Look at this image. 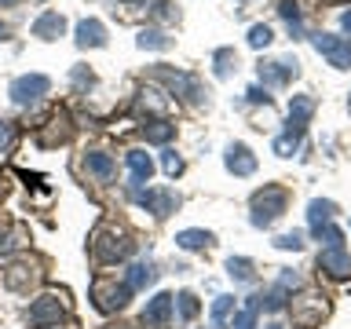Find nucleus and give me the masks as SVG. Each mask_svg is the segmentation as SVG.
<instances>
[{
	"mask_svg": "<svg viewBox=\"0 0 351 329\" xmlns=\"http://www.w3.org/2000/svg\"><path fill=\"white\" fill-rule=\"evenodd\" d=\"M285 205H289V191L285 186H263V191L252 194V202H249V219H252V227H274L282 219L285 212Z\"/></svg>",
	"mask_w": 351,
	"mask_h": 329,
	"instance_id": "1",
	"label": "nucleus"
},
{
	"mask_svg": "<svg viewBox=\"0 0 351 329\" xmlns=\"http://www.w3.org/2000/svg\"><path fill=\"white\" fill-rule=\"evenodd\" d=\"M132 241H128V234L125 230H117V227H110V223H103L95 230V238H92V256L99 260V263H121V260H128L132 256Z\"/></svg>",
	"mask_w": 351,
	"mask_h": 329,
	"instance_id": "2",
	"label": "nucleus"
},
{
	"mask_svg": "<svg viewBox=\"0 0 351 329\" xmlns=\"http://www.w3.org/2000/svg\"><path fill=\"white\" fill-rule=\"evenodd\" d=\"M128 300H132V289L125 285V278L117 282V274H99V278L92 282V304H95V311L114 315V311H121V307H128Z\"/></svg>",
	"mask_w": 351,
	"mask_h": 329,
	"instance_id": "3",
	"label": "nucleus"
},
{
	"mask_svg": "<svg viewBox=\"0 0 351 329\" xmlns=\"http://www.w3.org/2000/svg\"><path fill=\"white\" fill-rule=\"evenodd\" d=\"M154 77H158V81H165L169 84V92L172 95H183L186 103H205V88H202V81H197L194 73H183V70H172V66H165V62H158L150 70Z\"/></svg>",
	"mask_w": 351,
	"mask_h": 329,
	"instance_id": "4",
	"label": "nucleus"
},
{
	"mask_svg": "<svg viewBox=\"0 0 351 329\" xmlns=\"http://www.w3.org/2000/svg\"><path fill=\"white\" fill-rule=\"evenodd\" d=\"M62 318H66L62 293H44V296H37V300L29 304V311H26L29 329H51V326H59Z\"/></svg>",
	"mask_w": 351,
	"mask_h": 329,
	"instance_id": "5",
	"label": "nucleus"
},
{
	"mask_svg": "<svg viewBox=\"0 0 351 329\" xmlns=\"http://www.w3.org/2000/svg\"><path fill=\"white\" fill-rule=\"evenodd\" d=\"M128 194H132V202L143 205L147 212H154L158 219L172 216L176 208H180V194H176V191H150V186H136V183H132Z\"/></svg>",
	"mask_w": 351,
	"mask_h": 329,
	"instance_id": "6",
	"label": "nucleus"
},
{
	"mask_svg": "<svg viewBox=\"0 0 351 329\" xmlns=\"http://www.w3.org/2000/svg\"><path fill=\"white\" fill-rule=\"evenodd\" d=\"M48 88H51V81L44 73H22V77L11 81L8 95H11L15 106H33V103H40V99L48 95Z\"/></svg>",
	"mask_w": 351,
	"mask_h": 329,
	"instance_id": "7",
	"label": "nucleus"
},
{
	"mask_svg": "<svg viewBox=\"0 0 351 329\" xmlns=\"http://www.w3.org/2000/svg\"><path fill=\"white\" fill-rule=\"evenodd\" d=\"M311 44L318 55H326L329 66L337 70H351V37H333V33H311Z\"/></svg>",
	"mask_w": 351,
	"mask_h": 329,
	"instance_id": "8",
	"label": "nucleus"
},
{
	"mask_svg": "<svg viewBox=\"0 0 351 329\" xmlns=\"http://www.w3.org/2000/svg\"><path fill=\"white\" fill-rule=\"evenodd\" d=\"M256 73H260L263 88H285L300 77V62L296 59H271V62H260Z\"/></svg>",
	"mask_w": 351,
	"mask_h": 329,
	"instance_id": "9",
	"label": "nucleus"
},
{
	"mask_svg": "<svg viewBox=\"0 0 351 329\" xmlns=\"http://www.w3.org/2000/svg\"><path fill=\"white\" fill-rule=\"evenodd\" d=\"M70 136H73L70 117H66L62 110H55V114L48 117V125L37 132V143H40V147H62V143L70 139Z\"/></svg>",
	"mask_w": 351,
	"mask_h": 329,
	"instance_id": "10",
	"label": "nucleus"
},
{
	"mask_svg": "<svg viewBox=\"0 0 351 329\" xmlns=\"http://www.w3.org/2000/svg\"><path fill=\"white\" fill-rule=\"evenodd\" d=\"M37 278H40V271H37V263H29V260H15L4 267V285L11 293H26Z\"/></svg>",
	"mask_w": 351,
	"mask_h": 329,
	"instance_id": "11",
	"label": "nucleus"
},
{
	"mask_svg": "<svg viewBox=\"0 0 351 329\" xmlns=\"http://www.w3.org/2000/svg\"><path fill=\"white\" fill-rule=\"evenodd\" d=\"M318 271H326L329 278H337V282L351 278V252H344V245L340 249H322L318 252Z\"/></svg>",
	"mask_w": 351,
	"mask_h": 329,
	"instance_id": "12",
	"label": "nucleus"
},
{
	"mask_svg": "<svg viewBox=\"0 0 351 329\" xmlns=\"http://www.w3.org/2000/svg\"><path fill=\"white\" fill-rule=\"evenodd\" d=\"M172 322V293H158L143 307V326L147 329H165Z\"/></svg>",
	"mask_w": 351,
	"mask_h": 329,
	"instance_id": "13",
	"label": "nucleus"
},
{
	"mask_svg": "<svg viewBox=\"0 0 351 329\" xmlns=\"http://www.w3.org/2000/svg\"><path fill=\"white\" fill-rule=\"evenodd\" d=\"M223 164H227V172H234V175H252L256 172V154H252L245 143H230L227 154H223Z\"/></svg>",
	"mask_w": 351,
	"mask_h": 329,
	"instance_id": "14",
	"label": "nucleus"
},
{
	"mask_svg": "<svg viewBox=\"0 0 351 329\" xmlns=\"http://www.w3.org/2000/svg\"><path fill=\"white\" fill-rule=\"evenodd\" d=\"M66 33V15L62 11H40L33 19V37L37 40H59Z\"/></svg>",
	"mask_w": 351,
	"mask_h": 329,
	"instance_id": "15",
	"label": "nucleus"
},
{
	"mask_svg": "<svg viewBox=\"0 0 351 329\" xmlns=\"http://www.w3.org/2000/svg\"><path fill=\"white\" fill-rule=\"evenodd\" d=\"M84 172L95 175L99 183H114L117 164H114V158H110L106 150H88V154H84Z\"/></svg>",
	"mask_w": 351,
	"mask_h": 329,
	"instance_id": "16",
	"label": "nucleus"
},
{
	"mask_svg": "<svg viewBox=\"0 0 351 329\" xmlns=\"http://www.w3.org/2000/svg\"><path fill=\"white\" fill-rule=\"evenodd\" d=\"M77 48H103V44H106V26H103V22H99V19H81V22H77Z\"/></svg>",
	"mask_w": 351,
	"mask_h": 329,
	"instance_id": "17",
	"label": "nucleus"
},
{
	"mask_svg": "<svg viewBox=\"0 0 351 329\" xmlns=\"http://www.w3.org/2000/svg\"><path fill=\"white\" fill-rule=\"evenodd\" d=\"M304 300H307V307L293 304V318H296L300 326L311 329L318 318H326V315H329V304H326V296H315V293H311V296H304Z\"/></svg>",
	"mask_w": 351,
	"mask_h": 329,
	"instance_id": "18",
	"label": "nucleus"
},
{
	"mask_svg": "<svg viewBox=\"0 0 351 329\" xmlns=\"http://www.w3.org/2000/svg\"><path fill=\"white\" fill-rule=\"evenodd\" d=\"M125 161H128V172H132V183H136V186H143L154 175V161H150L147 150H128Z\"/></svg>",
	"mask_w": 351,
	"mask_h": 329,
	"instance_id": "19",
	"label": "nucleus"
},
{
	"mask_svg": "<svg viewBox=\"0 0 351 329\" xmlns=\"http://www.w3.org/2000/svg\"><path fill=\"white\" fill-rule=\"evenodd\" d=\"M143 139L147 143H158V147H165V143H169L172 136H176V125L169 117H154V121H143Z\"/></svg>",
	"mask_w": 351,
	"mask_h": 329,
	"instance_id": "20",
	"label": "nucleus"
},
{
	"mask_svg": "<svg viewBox=\"0 0 351 329\" xmlns=\"http://www.w3.org/2000/svg\"><path fill=\"white\" fill-rule=\"evenodd\" d=\"M154 282H158V271H154V263H147V260L132 263L128 274H125V285H128L132 293H136V289H147V285H154Z\"/></svg>",
	"mask_w": 351,
	"mask_h": 329,
	"instance_id": "21",
	"label": "nucleus"
},
{
	"mask_svg": "<svg viewBox=\"0 0 351 329\" xmlns=\"http://www.w3.org/2000/svg\"><path fill=\"white\" fill-rule=\"evenodd\" d=\"M213 230H197V227H191V230H180L176 234V245L180 249H186V252H202V249H208L213 245Z\"/></svg>",
	"mask_w": 351,
	"mask_h": 329,
	"instance_id": "22",
	"label": "nucleus"
},
{
	"mask_svg": "<svg viewBox=\"0 0 351 329\" xmlns=\"http://www.w3.org/2000/svg\"><path fill=\"white\" fill-rule=\"evenodd\" d=\"M300 143H304V128L285 125V132L274 139V154H278V158H293V154L300 150Z\"/></svg>",
	"mask_w": 351,
	"mask_h": 329,
	"instance_id": "23",
	"label": "nucleus"
},
{
	"mask_svg": "<svg viewBox=\"0 0 351 329\" xmlns=\"http://www.w3.org/2000/svg\"><path fill=\"white\" fill-rule=\"evenodd\" d=\"M311 114H315V99H311V95H293V99H289V125L307 128Z\"/></svg>",
	"mask_w": 351,
	"mask_h": 329,
	"instance_id": "24",
	"label": "nucleus"
},
{
	"mask_svg": "<svg viewBox=\"0 0 351 329\" xmlns=\"http://www.w3.org/2000/svg\"><path fill=\"white\" fill-rule=\"evenodd\" d=\"M333 216H337V205H333V202H322V197H315V202L307 205V219H311V230L326 227Z\"/></svg>",
	"mask_w": 351,
	"mask_h": 329,
	"instance_id": "25",
	"label": "nucleus"
},
{
	"mask_svg": "<svg viewBox=\"0 0 351 329\" xmlns=\"http://www.w3.org/2000/svg\"><path fill=\"white\" fill-rule=\"evenodd\" d=\"M202 311V304H197V296L194 293H180V296H172V315L180 318V322H191V318Z\"/></svg>",
	"mask_w": 351,
	"mask_h": 329,
	"instance_id": "26",
	"label": "nucleus"
},
{
	"mask_svg": "<svg viewBox=\"0 0 351 329\" xmlns=\"http://www.w3.org/2000/svg\"><path fill=\"white\" fill-rule=\"evenodd\" d=\"M278 15L285 19V26H289L293 37H304V15H300V4H296V0H282Z\"/></svg>",
	"mask_w": 351,
	"mask_h": 329,
	"instance_id": "27",
	"label": "nucleus"
},
{
	"mask_svg": "<svg viewBox=\"0 0 351 329\" xmlns=\"http://www.w3.org/2000/svg\"><path fill=\"white\" fill-rule=\"evenodd\" d=\"M139 48H150V51H169L172 48V37L165 29H143L139 37H136Z\"/></svg>",
	"mask_w": 351,
	"mask_h": 329,
	"instance_id": "28",
	"label": "nucleus"
},
{
	"mask_svg": "<svg viewBox=\"0 0 351 329\" xmlns=\"http://www.w3.org/2000/svg\"><path fill=\"white\" fill-rule=\"evenodd\" d=\"M256 315H260V300H256V296H249V304L241 307V311H234L230 329H256Z\"/></svg>",
	"mask_w": 351,
	"mask_h": 329,
	"instance_id": "29",
	"label": "nucleus"
},
{
	"mask_svg": "<svg viewBox=\"0 0 351 329\" xmlns=\"http://www.w3.org/2000/svg\"><path fill=\"white\" fill-rule=\"evenodd\" d=\"M230 311H234V296H216V304H213V329H230Z\"/></svg>",
	"mask_w": 351,
	"mask_h": 329,
	"instance_id": "30",
	"label": "nucleus"
},
{
	"mask_svg": "<svg viewBox=\"0 0 351 329\" xmlns=\"http://www.w3.org/2000/svg\"><path fill=\"white\" fill-rule=\"evenodd\" d=\"M213 62H216V77H230L238 70V51L234 48H219L213 55Z\"/></svg>",
	"mask_w": 351,
	"mask_h": 329,
	"instance_id": "31",
	"label": "nucleus"
},
{
	"mask_svg": "<svg viewBox=\"0 0 351 329\" xmlns=\"http://www.w3.org/2000/svg\"><path fill=\"white\" fill-rule=\"evenodd\" d=\"M227 274L234 282H252L256 274H252V260H245V256H230L227 260Z\"/></svg>",
	"mask_w": 351,
	"mask_h": 329,
	"instance_id": "32",
	"label": "nucleus"
},
{
	"mask_svg": "<svg viewBox=\"0 0 351 329\" xmlns=\"http://www.w3.org/2000/svg\"><path fill=\"white\" fill-rule=\"evenodd\" d=\"M311 234H315L318 241H326V249H340V245H344V230L333 227V223L318 227V230H311Z\"/></svg>",
	"mask_w": 351,
	"mask_h": 329,
	"instance_id": "33",
	"label": "nucleus"
},
{
	"mask_svg": "<svg viewBox=\"0 0 351 329\" xmlns=\"http://www.w3.org/2000/svg\"><path fill=\"white\" fill-rule=\"evenodd\" d=\"M271 40H274V29L267 22H256V26L249 29V48H267Z\"/></svg>",
	"mask_w": 351,
	"mask_h": 329,
	"instance_id": "34",
	"label": "nucleus"
},
{
	"mask_svg": "<svg viewBox=\"0 0 351 329\" xmlns=\"http://www.w3.org/2000/svg\"><path fill=\"white\" fill-rule=\"evenodd\" d=\"M274 249H285V252H300V249H304V234H300V230H289V234L274 238Z\"/></svg>",
	"mask_w": 351,
	"mask_h": 329,
	"instance_id": "35",
	"label": "nucleus"
},
{
	"mask_svg": "<svg viewBox=\"0 0 351 329\" xmlns=\"http://www.w3.org/2000/svg\"><path fill=\"white\" fill-rule=\"evenodd\" d=\"M11 147H15V125L0 117V158H4V154H8Z\"/></svg>",
	"mask_w": 351,
	"mask_h": 329,
	"instance_id": "36",
	"label": "nucleus"
},
{
	"mask_svg": "<svg viewBox=\"0 0 351 329\" xmlns=\"http://www.w3.org/2000/svg\"><path fill=\"white\" fill-rule=\"evenodd\" d=\"M161 169H165V175H180L183 172V158L176 150H165L161 154Z\"/></svg>",
	"mask_w": 351,
	"mask_h": 329,
	"instance_id": "37",
	"label": "nucleus"
},
{
	"mask_svg": "<svg viewBox=\"0 0 351 329\" xmlns=\"http://www.w3.org/2000/svg\"><path fill=\"white\" fill-rule=\"evenodd\" d=\"M245 99H249V103H271V95H267V88H263V84H252L245 92Z\"/></svg>",
	"mask_w": 351,
	"mask_h": 329,
	"instance_id": "38",
	"label": "nucleus"
},
{
	"mask_svg": "<svg viewBox=\"0 0 351 329\" xmlns=\"http://www.w3.org/2000/svg\"><path fill=\"white\" fill-rule=\"evenodd\" d=\"M154 15H158V19H176V8L165 0V4H158V11H154Z\"/></svg>",
	"mask_w": 351,
	"mask_h": 329,
	"instance_id": "39",
	"label": "nucleus"
},
{
	"mask_svg": "<svg viewBox=\"0 0 351 329\" xmlns=\"http://www.w3.org/2000/svg\"><path fill=\"white\" fill-rule=\"evenodd\" d=\"M340 29H344L348 37H351V8H344V11H340Z\"/></svg>",
	"mask_w": 351,
	"mask_h": 329,
	"instance_id": "40",
	"label": "nucleus"
},
{
	"mask_svg": "<svg viewBox=\"0 0 351 329\" xmlns=\"http://www.w3.org/2000/svg\"><path fill=\"white\" fill-rule=\"evenodd\" d=\"M11 4H19V0H0V8H11Z\"/></svg>",
	"mask_w": 351,
	"mask_h": 329,
	"instance_id": "41",
	"label": "nucleus"
},
{
	"mask_svg": "<svg viewBox=\"0 0 351 329\" xmlns=\"http://www.w3.org/2000/svg\"><path fill=\"white\" fill-rule=\"evenodd\" d=\"M4 33H8V26H4V22H0V37H4Z\"/></svg>",
	"mask_w": 351,
	"mask_h": 329,
	"instance_id": "42",
	"label": "nucleus"
},
{
	"mask_svg": "<svg viewBox=\"0 0 351 329\" xmlns=\"http://www.w3.org/2000/svg\"><path fill=\"white\" fill-rule=\"evenodd\" d=\"M267 329H282V326H267Z\"/></svg>",
	"mask_w": 351,
	"mask_h": 329,
	"instance_id": "43",
	"label": "nucleus"
},
{
	"mask_svg": "<svg viewBox=\"0 0 351 329\" xmlns=\"http://www.w3.org/2000/svg\"><path fill=\"white\" fill-rule=\"evenodd\" d=\"M117 329H132V326H117Z\"/></svg>",
	"mask_w": 351,
	"mask_h": 329,
	"instance_id": "44",
	"label": "nucleus"
},
{
	"mask_svg": "<svg viewBox=\"0 0 351 329\" xmlns=\"http://www.w3.org/2000/svg\"><path fill=\"white\" fill-rule=\"evenodd\" d=\"M0 238H4V230H0Z\"/></svg>",
	"mask_w": 351,
	"mask_h": 329,
	"instance_id": "45",
	"label": "nucleus"
}]
</instances>
